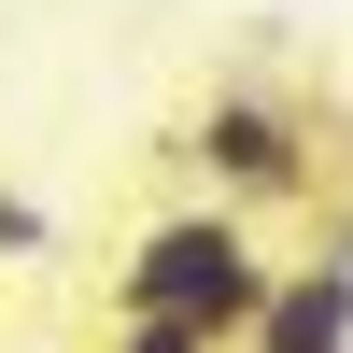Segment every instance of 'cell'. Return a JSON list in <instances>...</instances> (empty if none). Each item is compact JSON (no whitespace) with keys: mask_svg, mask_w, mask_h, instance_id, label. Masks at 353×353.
Masks as SVG:
<instances>
[{"mask_svg":"<svg viewBox=\"0 0 353 353\" xmlns=\"http://www.w3.org/2000/svg\"><path fill=\"white\" fill-rule=\"evenodd\" d=\"M269 297V254L241 212H156L113 269V325H184V339H241Z\"/></svg>","mask_w":353,"mask_h":353,"instance_id":"1","label":"cell"},{"mask_svg":"<svg viewBox=\"0 0 353 353\" xmlns=\"http://www.w3.org/2000/svg\"><path fill=\"white\" fill-rule=\"evenodd\" d=\"M226 353H353V254L325 269H269V297H254V325Z\"/></svg>","mask_w":353,"mask_h":353,"instance_id":"2","label":"cell"},{"mask_svg":"<svg viewBox=\"0 0 353 353\" xmlns=\"http://www.w3.org/2000/svg\"><path fill=\"white\" fill-rule=\"evenodd\" d=\"M198 156H212L241 198H297V184H311V141L283 128L269 99H212V113H198Z\"/></svg>","mask_w":353,"mask_h":353,"instance_id":"3","label":"cell"},{"mask_svg":"<svg viewBox=\"0 0 353 353\" xmlns=\"http://www.w3.org/2000/svg\"><path fill=\"white\" fill-rule=\"evenodd\" d=\"M113 353H226V339H184V325H113Z\"/></svg>","mask_w":353,"mask_h":353,"instance_id":"4","label":"cell"}]
</instances>
